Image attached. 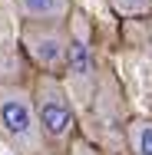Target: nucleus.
Segmentation results:
<instances>
[{
    "label": "nucleus",
    "mask_w": 152,
    "mask_h": 155,
    "mask_svg": "<svg viewBox=\"0 0 152 155\" xmlns=\"http://www.w3.org/2000/svg\"><path fill=\"white\" fill-rule=\"evenodd\" d=\"M73 155H96V152H93L86 142H76V145H73Z\"/></svg>",
    "instance_id": "obj_9"
},
{
    "label": "nucleus",
    "mask_w": 152,
    "mask_h": 155,
    "mask_svg": "<svg viewBox=\"0 0 152 155\" xmlns=\"http://www.w3.org/2000/svg\"><path fill=\"white\" fill-rule=\"evenodd\" d=\"M119 17H146L152 13V0H109Z\"/></svg>",
    "instance_id": "obj_7"
},
{
    "label": "nucleus",
    "mask_w": 152,
    "mask_h": 155,
    "mask_svg": "<svg viewBox=\"0 0 152 155\" xmlns=\"http://www.w3.org/2000/svg\"><path fill=\"white\" fill-rule=\"evenodd\" d=\"M0 132L17 155L43 152V125L36 116V102L17 86H0Z\"/></svg>",
    "instance_id": "obj_1"
},
{
    "label": "nucleus",
    "mask_w": 152,
    "mask_h": 155,
    "mask_svg": "<svg viewBox=\"0 0 152 155\" xmlns=\"http://www.w3.org/2000/svg\"><path fill=\"white\" fill-rule=\"evenodd\" d=\"M126 132H129V149H132V155H152V119L149 116H136Z\"/></svg>",
    "instance_id": "obj_6"
},
{
    "label": "nucleus",
    "mask_w": 152,
    "mask_h": 155,
    "mask_svg": "<svg viewBox=\"0 0 152 155\" xmlns=\"http://www.w3.org/2000/svg\"><path fill=\"white\" fill-rule=\"evenodd\" d=\"M20 46H27L30 60L43 66L50 76L66 69V53H69V36L63 33L60 23H40V20H27L20 30Z\"/></svg>",
    "instance_id": "obj_3"
},
{
    "label": "nucleus",
    "mask_w": 152,
    "mask_h": 155,
    "mask_svg": "<svg viewBox=\"0 0 152 155\" xmlns=\"http://www.w3.org/2000/svg\"><path fill=\"white\" fill-rule=\"evenodd\" d=\"M33 102H36V116H40V125H43L46 139L66 142V139L73 135V129H76V116H73L69 96H66V89L60 86V79L46 73V76L36 83Z\"/></svg>",
    "instance_id": "obj_2"
},
{
    "label": "nucleus",
    "mask_w": 152,
    "mask_h": 155,
    "mask_svg": "<svg viewBox=\"0 0 152 155\" xmlns=\"http://www.w3.org/2000/svg\"><path fill=\"white\" fill-rule=\"evenodd\" d=\"M66 73H69V89L86 102V96H90L93 86H96V60H93V46H90V23H86L83 13H73Z\"/></svg>",
    "instance_id": "obj_4"
},
{
    "label": "nucleus",
    "mask_w": 152,
    "mask_h": 155,
    "mask_svg": "<svg viewBox=\"0 0 152 155\" xmlns=\"http://www.w3.org/2000/svg\"><path fill=\"white\" fill-rule=\"evenodd\" d=\"M7 73H17L20 76V50L13 43H3L0 46V76H7Z\"/></svg>",
    "instance_id": "obj_8"
},
{
    "label": "nucleus",
    "mask_w": 152,
    "mask_h": 155,
    "mask_svg": "<svg viewBox=\"0 0 152 155\" xmlns=\"http://www.w3.org/2000/svg\"><path fill=\"white\" fill-rule=\"evenodd\" d=\"M17 3L27 20H40V23H60L73 13L69 0H17Z\"/></svg>",
    "instance_id": "obj_5"
}]
</instances>
